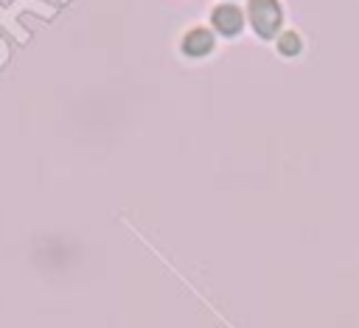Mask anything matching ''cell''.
<instances>
[{"instance_id":"277c9868","label":"cell","mask_w":359,"mask_h":328,"mask_svg":"<svg viewBox=\"0 0 359 328\" xmlns=\"http://www.w3.org/2000/svg\"><path fill=\"white\" fill-rule=\"evenodd\" d=\"M278 45H280V53H286V56H294V53L300 50V39H297V34H292V31H286Z\"/></svg>"},{"instance_id":"6da1fadb","label":"cell","mask_w":359,"mask_h":328,"mask_svg":"<svg viewBox=\"0 0 359 328\" xmlns=\"http://www.w3.org/2000/svg\"><path fill=\"white\" fill-rule=\"evenodd\" d=\"M250 22L261 36H275V31L280 25L278 0H250Z\"/></svg>"},{"instance_id":"3957f363","label":"cell","mask_w":359,"mask_h":328,"mask_svg":"<svg viewBox=\"0 0 359 328\" xmlns=\"http://www.w3.org/2000/svg\"><path fill=\"white\" fill-rule=\"evenodd\" d=\"M210 48H213V34L205 31V28H194V31L182 39V50H185L188 56H205Z\"/></svg>"},{"instance_id":"7a4b0ae2","label":"cell","mask_w":359,"mask_h":328,"mask_svg":"<svg viewBox=\"0 0 359 328\" xmlns=\"http://www.w3.org/2000/svg\"><path fill=\"white\" fill-rule=\"evenodd\" d=\"M213 25H216V31H222L224 36H233V34L241 31L244 14H241L236 6H219V8L213 11Z\"/></svg>"}]
</instances>
